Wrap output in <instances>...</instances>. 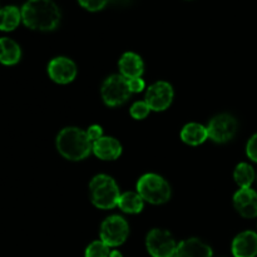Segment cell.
I'll list each match as a JSON object with an SVG mask.
<instances>
[{
  "instance_id": "1",
  "label": "cell",
  "mask_w": 257,
  "mask_h": 257,
  "mask_svg": "<svg viewBox=\"0 0 257 257\" xmlns=\"http://www.w3.org/2000/svg\"><path fill=\"white\" fill-rule=\"evenodd\" d=\"M25 27L39 32H52L60 23V10L53 0H28L22 9Z\"/></svg>"
},
{
  "instance_id": "2",
  "label": "cell",
  "mask_w": 257,
  "mask_h": 257,
  "mask_svg": "<svg viewBox=\"0 0 257 257\" xmlns=\"http://www.w3.org/2000/svg\"><path fill=\"white\" fill-rule=\"evenodd\" d=\"M57 150L65 160L82 161L89 156L93 150V142L87 131L77 127H67L57 136Z\"/></svg>"
},
{
  "instance_id": "3",
  "label": "cell",
  "mask_w": 257,
  "mask_h": 257,
  "mask_svg": "<svg viewBox=\"0 0 257 257\" xmlns=\"http://www.w3.org/2000/svg\"><path fill=\"white\" fill-rule=\"evenodd\" d=\"M92 203L99 210H112L118 205L120 192L117 182L110 176L97 175L89 183Z\"/></svg>"
},
{
  "instance_id": "4",
  "label": "cell",
  "mask_w": 257,
  "mask_h": 257,
  "mask_svg": "<svg viewBox=\"0 0 257 257\" xmlns=\"http://www.w3.org/2000/svg\"><path fill=\"white\" fill-rule=\"evenodd\" d=\"M137 192L146 202L162 205L171 198V186L162 176L146 173L138 180Z\"/></svg>"
},
{
  "instance_id": "5",
  "label": "cell",
  "mask_w": 257,
  "mask_h": 257,
  "mask_svg": "<svg viewBox=\"0 0 257 257\" xmlns=\"http://www.w3.org/2000/svg\"><path fill=\"white\" fill-rule=\"evenodd\" d=\"M102 99L108 107H118L127 102L131 97L128 82L123 75L113 74L103 82L100 88Z\"/></svg>"
},
{
  "instance_id": "6",
  "label": "cell",
  "mask_w": 257,
  "mask_h": 257,
  "mask_svg": "<svg viewBox=\"0 0 257 257\" xmlns=\"http://www.w3.org/2000/svg\"><path fill=\"white\" fill-rule=\"evenodd\" d=\"M100 241L109 247H117L125 242L130 235V225L122 216L113 215L100 225Z\"/></svg>"
},
{
  "instance_id": "7",
  "label": "cell",
  "mask_w": 257,
  "mask_h": 257,
  "mask_svg": "<svg viewBox=\"0 0 257 257\" xmlns=\"http://www.w3.org/2000/svg\"><path fill=\"white\" fill-rule=\"evenodd\" d=\"M146 247L152 257H175L177 243L168 231L153 228L147 233Z\"/></svg>"
},
{
  "instance_id": "8",
  "label": "cell",
  "mask_w": 257,
  "mask_h": 257,
  "mask_svg": "<svg viewBox=\"0 0 257 257\" xmlns=\"http://www.w3.org/2000/svg\"><path fill=\"white\" fill-rule=\"evenodd\" d=\"M237 128L236 118L228 113H222L213 117L208 123V137L216 143H226L235 137Z\"/></svg>"
},
{
  "instance_id": "9",
  "label": "cell",
  "mask_w": 257,
  "mask_h": 257,
  "mask_svg": "<svg viewBox=\"0 0 257 257\" xmlns=\"http://www.w3.org/2000/svg\"><path fill=\"white\" fill-rule=\"evenodd\" d=\"M173 97H175V93H173L172 85L170 83L160 80L150 85L146 93L145 102L147 103L151 110L163 112L172 104Z\"/></svg>"
},
{
  "instance_id": "10",
  "label": "cell",
  "mask_w": 257,
  "mask_h": 257,
  "mask_svg": "<svg viewBox=\"0 0 257 257\" xmlns=\"http://www.w3.org/2000/svg\"><path fill=\"white\" fill-rule=\"evenodd\" d=\"M77 65L67 57H57L48 64V74L58 84H68L77 77Z\"/></svg>"
},
{
  "instance_id": "11",
  "label": "cell",
  "mask_w": 257,
  "mask_h": 257,
  "mask_svg": "<svg viewBox=\"0 0 257 257\" xmlns=\"http://www.w3.org/2000/svg\"><path fill=\"white\" fill-rule=\"evenodd\" d=\"M233 207L245 218L257 217V192L251 187L240 188L233 195Z\"/></svg>"
},
{
  "instance_id": "12",
  "label": "cell",
  "mask_w": 257,
  "mask_h": 257,
  "mask_svg": "<svg viewBox=\"0 0 257 257\" xmlns=\"http://www.w3.org/2000/svg\"><path fill=\"white\" fill-rule=\"evenodd\" d=\"M233 257H256L257 256V232L243 231L238 233L231 245Z\"/></svg>"
},
{
  "instance_id": "13",
  "label": "cell",
  "mask_w": 257,
  "mask_h": 257,
  "mask_svg": "<svg viewBox=\"0 0 257 257\" xmlns=\"http://www.w3.org/2000/svg\"><path fill=\"white\" fill-rule=\"evenodd\" d=\"M93 153L102 161H114L122 155V145L113 137H100L93 142Z\"/></svg>"
},
{
  "instance_id": "14",
  "label": "cell",
  "mask_w": 257,
  "mask_h": 257,
  "mask_svg": "<svg viewBox=\"0 0 257 257\" xmlns=\"http://www.w3.org/2000/svg\"><path fill=\"white\" fill-rule=\"evenodd\" d=\"M175 257H212V248L200 238H187L178 243Z\"/></svg>"
},
{
  "instance_id": "15",
  "label": "cell",
  "mask_w": 257,
  "mask_h": 257,
  "mask_svg": "<svg viewBox=\"0 0 257 257\" xmlns=\"http://www.w3.org/2000/svg\"><path fill=\"white\" fill-rule=\"evenodd\" d=\"M119 72L120 75L125 79H132V78H141L145 70V64H143L142 58L133 52H127L120 57L119 63Z\"/></svg>"
},
{
  "instance_id": "16",
  "label": "cell",
  "mask_w": 257,
  "mask_h": 257,
  "mask_svg": "<svg viewBox=\"0 0 257 257\" xmlns=\"http://www.w3.org/2000/svg\"><path fill=\"white\" fill-rule=\"evenodd\" d=\"M207 138V127L200 124V123H188L181 131V140L188 146H200Z\"/></svg>"
},
{
  "instance_id": "17",
  "label": "cell",
  "mask_w": 257,
  "mask_h": 257,
  "mask_svg": "<svg viewBox=\"0 0 257 257\" xmlns=\"http://www.w3.org/2000/svg\"><path fill=\"white\" fill-rule=\"evenodd\" d=\"M22 58V49L15 40L10 38H0V63L4 65H14Z\"/></svg>"
},
{
  "instance_id": "18",
  "label": "cell",
  "mask_w": 257,
  "mask_h": 257,
  "mask_svg": "<svg viewBox=\"0 0 257 257\" xmlns=\"http://www.w3.org/2000/svg\"><path fill=\"white\" fill-rule=\"evenodd\" d=\"M22 22V10L14 5H8L0 9V30L12 32Z\"/></svg>"
},
{
  "instance_id": "19",
  "label": "cell",
  "mask_w": 257,
  "mask_h": 257,
  "mask_svg": "<svg viewBox=\"0 0 257 257\" xmlns=\"http://www.w3.org/2000/svg\"><path fill=\"white\" fill-rule=\"evenodd\" d=\"M117 206L123 212L136 215V213L142 212L145 207V201L138 192H125L120 195Z\"/></svg>"
},
{
  "instance_id": "20",
  "label": "cell",
  "mask_w": 257,
  "mask_h": 257,
  "mask_svg": "<svg viewBox=\"0 0 257 257\" xmlns=\"http://www.w3.org/2000/svg\"><path fill=\"white\" fill-rule=\"evenodd\" d=\"M233 178L240 188H248L256 180L255 170L251 165L246 162H241L236 166L233 171Z\"/></svg>"
},
{
  "instance_id": "21",
  "label": "cell",
  "mask_w": 257,
  "mask_h": 257,
  "mask_svg": "<svg viewBox=\"0 0 257 257\" xmlns=\"http://www.w3.org/2000/svg\"><path fill=\"white\" fill-rule=\"evenodd\" d=\"M109 246L105 245L103 241H93L87 248H85V257H109Z\"/></svg>"
},
{
  "instance_id": "22",
  "label": "cell",
  "mask_w": 257,
  "mask_h": 257,
  "mask_svg": "<svg viewBox=\"0 0 257 257\" xmlns=\"http://www.w3.org/2000/svg\"><path fill=\"white\" fill-rule=\"evenodd\" d=\"M130 112H131V115H132L135 119L141 120V119H145V118L150 114L151 108L148 107L147 103L143 100V102L133 103L132 107H131V109H130Z\"/></svg>"
},
{
  "instance_id": "23",
  "label": "cell",
  "mask_w": 257,
  "mask_h": 257,
  "mask_svg": "<svg viewBox=\"0 0 257 257\" xmlns=\"http://www.w3.org/2000/svg\"><path fill=\"white\" fill-rule=\"evenodd\" d=\"M80 7L84 8L88 12H99L107 5L108 0H78Z\"/></svg>"
},
{
  "instance_id": "24",
  "label": "cell",
  "mask_w": 257,
  "mask_h": 257,
  "mask_svg": "<svg viewBox=\"0 0 257 257\" xmlns=\"http://www.w3.org/2000/svg\"><path fill=\"white\" fill-rule=\"evenodd\" d=\"M246 155L252 162L257 163V133L248 140L247 145H246Z\"/></svg>"
},
{
  "instance_id": "25",
  "label": "cell",
  "mask_w": 257,
  "mask_h": 257,
  "mask_svg": "<svg viewBox=\"0 0 257 257\" xmlns=\"http://www.w3.org/2000/svg\"><path fill=\"white\" fill-rule=\"evenodd\" d=\"M127 82L131 93H140L146 87V83L142 78H132V79H127Z\"/></svg>"
},
{
  "instance_id": "26",
  "label": "cell",
  "mask_w": 257,
  "mask_h": 257,
  "mask_svg": "<svg viewBox=\"0 0 257 257\" xmlns=\"http://www.w3.org/2000/svg\"><path fill=\"white\" fill-rule=\"evenodd\" d=\"M87 135H88V137H89V140L92 141V142H95V141L99 140L100 137H103L102 127H100V125H98V124L90 125V127L87 130Z\"/></svg>"
},
{
  "instance_id": "27",
  "label": "cell",
  "mask_w": 257,
  "mask_h": 257,
  "mask_svg": "<svg viewBox=\"0 0 257 257\" xmlns=\"http://www.w3.org/2000/svg\"><path fill=\"white\" fill-rule=\"evenodd\" d=\"M109 257H123V256H122V253L119 252V251L114 250V251H112V252H110Z\"/></svg>"
},
{
  "instance_id": "28",
  "label": "cell",
  "mask_w": 257,
  "mask_h": 257,
  "mask_svg": "<svg viewBox=\"0 0 257 257\" xmlns=\"http://www.w3.org/2000/svg\"><path fill=\"white\" fill-rule=\"evenodd\" d=\"M256 182H257V175H256Z\"/></svg>"
}]
</instances>
